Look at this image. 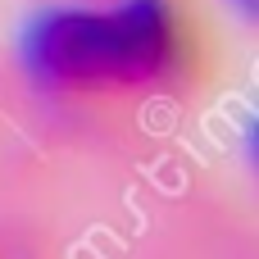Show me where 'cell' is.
<instances>
[{"instance_id":"6da1fadb","label":"cell","mask_w":259,"mask_h":259,"mask_svg":"<svg viewBox=\"0 0 259 259\" xmlns=\"http://www.w3.org/2000/svg\"><path fill=\"white\" fill-rule=\"evenodd\" d=\"M23 64L50 91H155L196 73L200 36L178 0L46 9L23 32Z\"/></svg>"},{"instance_id":"7a4b0ae2","label":"cell","mask_w":259,"mask_h":259,"mask_svg":"<svg viewBox=\"0 0 259 259\" xmlns=\"http://www.w3.org/2000/svg\"><path fill=\"white\" fill-rule=\"evenodd\" d=\"M237 5H241V9H246V14H250V9H255V0H237Z\"/></svg>"}]
</instances>
